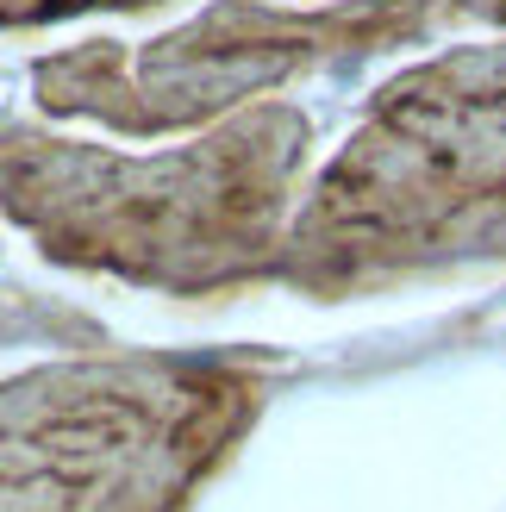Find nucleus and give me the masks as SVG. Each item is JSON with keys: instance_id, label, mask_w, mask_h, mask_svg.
<instances>
[{"instance_id": "1", "label": "nucleus", "mask_w": 506, "mask_h": 512, "mask_svg": "<svg viewBox=\"0 0 506 512\" xmlns=\"http://www.w3.org/2000/svg\"><path fill=\"white\" fill-rule=\"evenodd\" d=\"M75 7H100V0H0V25H25V19H57Z\"/></svg>"}]
</instances>
